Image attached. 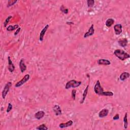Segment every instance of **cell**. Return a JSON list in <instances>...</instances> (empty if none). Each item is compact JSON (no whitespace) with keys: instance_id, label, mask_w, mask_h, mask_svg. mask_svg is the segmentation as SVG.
<instances>
[{"instance_id":"21","label":"cell","mask_w":130,"mask_h":130,"mask_svg":"<svg viewBox=\"0 0 130 130\" xmlns=\"http://www.w3.org/2000/svg\"><path fill=\"white\" fill-rule=\"evenodd\" d=\"M124 128L126 129L128 128V113L126 112L125 113V116L124 117Z\"/></svg>"},{"instance_id":"3","label":"cell","mask_w":130,"mask_h":130,"mask_svg":"<svg viewBox=\"0 0 130 130\" xmlns=\"http://www.w3.org/2000/svg\"><path fill=\"white\" fill-rule=\"evenodd\" d=\"M94 91L95 94L99 95H101L103 92L104 91L103 88L101 85L100 80H97L96 83H95L94 87Z\"/></svg>"},{"instance_id":"31","label":"cell","mask_w":130,"mask_h":130,"mask_svg":"<svg viewBox=\"0 0 130 130\" xmlns=\"http://www.w3.org/2000/svg\"><path fill=\"white\" fill-rule=\"evenodd\" d=\"M20 30H21V28H18L16 30V32L14 33V35H15V36H16V35H18V33H19V32L20 31Z\"/></svg>"},{"instance_id":"28","label":"cell","mask_w":130,"mask_h":130,"mask_svg":"<svg viewBox=\"0 0 130 130\" xmlns=\"http://www.w3.org/2000/svg\"><path fill=\"white\" fill-rule=\"evenodd\" d=\"M76 91L75 90H73L72 91V98L73 100H75L76 99Z\"/></svg>"},{"instance_id":"20","label":"cell","mask_w":130,"mask_h":130,"mask_svg":"<svg viewBox=\"0 0 130 130\" xmlns=\"http://www.w3.org/2000/svg\"><path fill=\"white\" fill-rule=\"evenodd\" d=\"M115 21L112 18H108L106 22V26H107L108 28H110L113 25Z\"/></svg>"},{"instance_id":"6","label":"cell","mask_w":130,"mask_h":130,"mask_svg":"<svg viewBox=\"0 0 130 130\" xmlns=\"http://www.w3.org/2000/svg\"><path fill=\"white\" fill-rule=\"evenodd\" d=\"M95 33V29H94V26L93 24H92L91 26H90V29H88V31L85 33L84 34V35L83 36L84 38H87V37H91V36H93Z\"/></svg>"},{"instance_id":"14","label":"cell","mask_w":130,"mask_h":130,"mask_svg":"<svg viewBox=\"0 0 130 130\" xmlns=\"http://www.w3.org/2000/svg\"><path fill=\"white\" fill-rule=\"evenodd\" d=\"M109 113V110L107 109H103L102 110L100 111V112L99 113V117L100 118H103L107 116L108 114Z\"/></svg>"},{"instance_id":"9","label":"cell","mask_w":130,"mask_h":130,"mask_svg":"<svg viewBox=\"0 0 130 130\" xmlns=\"http://www.w3.org/2000/svg\"><path fill=\"white\" fill-rule=\"evenodd\" d=\"M8 69L10 72L13 73L15 70V66L14 64L12 63V61L11 60V58L10 56L8 57Z\"/></svg>"},{"instance_id":"29","label":"cell","mask_w":130,"mask_h":130,"mask_svg":"<svg viewBox=\"0 0 130 130\" xmlns=\"http://www.w3.org/2000/svg\"><path fill=\"white\" fill-rule=\"evenodd\" d=\"M12 108H13L12 105L11 103H9L8 104V106L6 112H7V113L10 112V111H11V110H12Z\"/></svg>"},{"instance_id":"4","label":"cell","mask_w":130,"mask_h":130,"mask_svg":"<svg viewBox=\"0 0 130 130\" xmlns=\"http://www.w3.org/2000/svg\"><path fill=\"white\" fill-rule=\"evenodd\" d=\"M11 85H12V83L11 82H8L5 85L4 88L2 91V97L3 99H5L6 95H7L8 93H9L10 88L11 87Z\"/></svg>"},{"instance_id":"22","label":"cell","mask_w":130,"mask_h":130,"mask_svg":"<svg viewBox=\"0 0 130 130\" xmlns=\"http://www.w3.org/2000/svg\"><path fill=\"white\" fill-rule=\"evenodd\" d=\"M60 10L65 14H67L68 12H69V10H68V8L67 7H66L65 6H64V5H61V6Z\"/></svg>"},{"instance_id":"26","label":"cell","mask_w":130,"mask_h":130,"mask_svg":"<svg viewBox=\"0 0 130 130\" xmlns=\"http://www.w3.org/2000/svg\"><path fill=\"white\" fill-rule=\"evenodd\" d=\"M87 4L88 7H93L94 5L95 1L94 0H88V1H87Z\"/></svg>"},{"instance_id":"13","label":"cell","mask_w":130,"mask_h":130,"mask_svg":"<svg viewBox=\"0 0 130 130\" xmlns=\"http://www.w3.org/2000/svg\"><path fill=\"white\" fill-rule=\"evenodd\" d=\"M73 124V121L72 120H70L69 121H68L66 123H61V124L59 125V127L61 129H63V128L69 127V126H72Z\"/></svg>"},{"instance_id":"23","label":"cell","mask_w":130,"mask_h":130,"mask_svg":"<svg viewBox=\"0 0 130 130\" xmlns=\"http://www.w3.org/2000/svg\"><path fill=\"white\" fill-rule=\"evenodd\" d=\"M113 93L112 91H103L101 94V95H104V96H109V97H112L113 95Z\"/></svg>"},{"instance_id":"18","label":"cell","mask_w":130,"mask_h":130,"mask_svg":"<svg viewBox=\"0 0 130 130\" xmlns=\"http://www.w3.org/2000/svg\"><path fill=\"white\" fill-rule=\"evenodd\" d=\"M88 87H89V85H87V87L85 88V90H84V92H83V95H82V100L80 102V104H83V103L84 102V101L85 100V99H86L87 95L88 90Z\"/></svg>"},{"instance_id":"19","label":"cell","mask_w":130,"mask_h":130,"mask_svg":"<svg viewBox=\"0 0 130 130\" xmlns=\"http://www.w3.org/2000/svg\"><path fill=\"white\" fill-rule=\"evenodd\" d=\"M18 27H19L18 25H15L14 26L10 25L7 27V30L8 32H11L15 30H17L18 28Z\"/></svg>"},{"instance_id":"17","label":"cell","mask_w":130,"mask_h":130,"mask_svg":"<svg viewBox=\"0 0 130 130\" xmlns=\"http://www.w3.org/2000/svg\"><path fill=\"white\" fill-rule=\"evenodd\" d=\"M45 113L43 111H39L36 113L35 114V117L36 119H38V120H40V119H42L44 117V115H45Z\"/></svg>"},{"instance_id":"12","label":"cell","mask_w":130,"mask_h":130,"mask_svg":"<svg viewBox=\"0 0 130 130\" xmlns=\"http://www.w3.org/2000/svg\"><path fill=\"white\" fill-rule=\"evenodd\" d=\"M19 68H20V70L21 71V72L23 73V72L26 71V65L24 62V60L23 59H21L20 61L19 62Z\"/></svg>"},{"instance_id":"16","label":"cell","mask_w":130,"mask_h":130,"mask_svg":"<svg viewBox=\"0 0 130 130\" xmlns=\"http://www.w3.org/2000/svg\"><path fill=\"white\" fill-rule=\"evenodd\" d=\"M129 77H130V73L129 72H123L121 74L119 78H120V80L121 81H124L128 79Z\"/></svg>"},{"instance_id":"8","label":"cell","mask_w":130,"mask_h":130,"mask_svg":"<svg viewBox=\"0 0 130 130\" xmlns=\"http://www.w3.org/2000/svg\"><path fill=\"white\" fill-rule=\"evenodd\" d=\"M49 25H47L46 26H45V27L40 32V37H39V40L41 42H42L44 39V36L45 35V33L47 32V30H48V29L49 28Z\"/></svg>"},{"instance_id":"2","label":"cell","mask_w":130,"mask_h":130,"mask_svg":"<svg viewBox=\"0 0 130 130\" xmlns=\"http://www.w3.org/2000/svg\"><path fill=\"white\" fill-rule=\"evenodd\" d=\"M81 84V81H77L75 80H71L67 82L65 86V88L68 90L70 88H76L79 87Z\"/></svg>"},{"instance_id":"25","label":"cell","mask_w":130,"mask_h":130,"mask_svg":"<svg viewBox=\"0 0 130 130\" xmlns=\"http://www.w3.org/2000/svg\"><path fill=\"white\" fill-rule=\"evenodd\" d=\"M37 130H47L48 128L46 126L45 124H42L38 126H37L36 128Z\"/></svg>"},{"instance_id":"5","label":"cell","mask_w":130,"mask_h":130,"mask_svg":"<svg viewBox=\"0 0 130 130\" xmlns=\"http://www.w3.org/2000/svg\"><path fill=\"white\" fill-rule=\"evenodd\" d=\"M30 78V76L29 74H26L25 76L23 77L22 79L17 82L15 84V87H20L22 86V85L26 83L27 81H28Z\"/></svg>"},{"instance_id":"32","label":"cell","mask_w":130,"mask_h":130,"mask_svg":"<svg viewBox=\"0 0 130 130\" xmlns=\"http://www.w3.org/2000/svg\"><path fill=\"white\" fill-rule=\"evenodd\" d=\"M67 24H70V25H74V23L73 22H67Z\"/></svg>"},{"instance_id":"7","label":"cell","mask_w":130,"mask_h":130,"mask_svg":"<svg viewBox=\"0 0 130 130\" xmlns=\"http://www.w3.org/2000/svg\"><path fill=\"white\" fill-rule=\"evenodd\" d=\"M114 30L116 35H119L122 32V27L121 24L119 23L114 26Z\"/></svg>"},{"instance_id":"27","label":"cell","mask_w":130,"mask_h":130,"mask_svg":"<svg viewBox=\"0 0 130 130\" xmlns=\"http://www.w3.org/2000/svg\"><path fill=\"white\" fill-rule=\"evenodd\" d=\"M12 16H11V15H10V16H9L6 19L5 21V22H4V28H6V27L8 25V23H9V21H10V19L12 18Z\"/></svg>"},{"instance_id":"15","label":"cell","mask_w":130,"mask_h":130,"mask_svg":"<svg viewBox=\"0 0 130 130\" xmlns=\"http://www.w3.org/2000/svg\"><path fill=\"white\" fill-rule=\"evenodd\" d=\"M97 63L99 65H104V66H108L111 64L110 61L108 60L100 59L97 61Z\"/></svg>"},{"instance_id":"11","label":"cell","mask_w":130,"mask_h":130,"mask_svg":"<svg viewBox=\"0 0 130 130\" xmlns=\"http://www.w3.org/2000/svg\"><path fill=\"white\" fill-rule=\"evenodd\" d=\"M118 43L119 45L122 47H125L127 46L128 44V40L126 38H121L119 39L118 41Z\"/></svg>"},{"instance_id":"24","label":"cell","mask_w":130,"mask_h":130,"mask_svg":"<svg viewBox=\"0 0 130 130\" xmlns=\"http://www.w3.org/2000/svg\"><path fill=\"white\" fill-rule=\"evenodd\" d=\"M17 2V0H10V1H8L7 5V7H10L15 4V3H16Z\"/></svg>"},{"instance_id":"10","label":"cell","mask_w":130,"mask_h":130,"mask_svg":"<svg viewBox=\"0 0 130 130\" xmlns=\"http://www.w3.org/2000/svg\"><path fill=\"white\" fill-rule=\"evenodd\" d=\"M53 111H54L56 116L61 115L62 114L60 106L58 105H54L53 107Z\"/></svg>"},{"instance_id":"1","label":"cell","mask_w":130,"mask_h":130,"mask_svg":"<svg viewBox=\"0 0 130 130\" xmlns=\"http://www.w3.org/2000/svg\"><path fill=\"white\" fill-rule=\"evenodd\" d=\"M114 55L121 61H124L130 57L129 54L126 51L121 49H116L114 52Z\"/></svg>"},{"instance_id":"30","label":"cell","mask_w":130,"mask_h":130,"mask_svg":"<svg viewBox=\"0 0 130 130\" xmlns=\"http://www.w3.org/2000/svg\"><path fill=\"white\" fill-rule=\"evenodd\" d=\"M119 119V115L118 114H116L113 117V119L114 121H117Z\"/></svg>"}]
</instances>
